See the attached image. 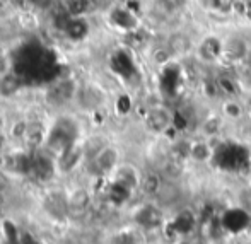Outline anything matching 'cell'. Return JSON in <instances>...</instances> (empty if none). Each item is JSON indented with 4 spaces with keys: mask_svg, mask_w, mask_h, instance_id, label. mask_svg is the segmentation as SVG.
Returning <instances> with one entry per match:
<instances>
[{
    "mask_svg": "<svg viewBox=\"0 0 251 244\" xmlns=\"http://www.w3.org/2000/svg\"><path fill=\"white\" fill-rule=\"evenodd\" d=\"M120 164H122L120 148L113 144H106L94 157L84 162V168L89 169L91 176L94 178H109Z\"/></svg>",
    "mask_w": 251,
    "mask_h": 244,
    "instance_id": "obj_1",
    "label": "cell"
},
{
    "mask_svg": "<svg viewBox=\"0 0 251 244\" xmlns=\"http://www.w3.org/2000/svg\"><path fill=\"white\" fill-rule=\"evenodd\" d=\"M173 123V113L166 106L155 104L146 115V125L152 133H164Z\"/></svg>",
    "mask_w": 251,
    "mask_h": 244,
    "instance_id": "obj_2",
    "label": "cell"
},
{
    "mask_svg": "<svg viewBox=\"0 0 251 244\" xmlns=\"http://www.w3.org/2000/svg\"><path fill=\"white\" fill-rule=\"evenodd\" d=\"M221 116L226 122H241L245 118V104L238 99V96H224L221 102Z\"/></svg>",
    "mask_w": 251,
    "mask_h": 244,
    "instance_id": "obj_3",
    "label": "cell"
}]
</instances>
